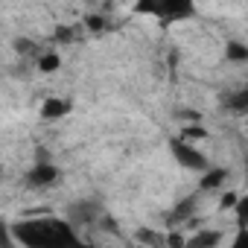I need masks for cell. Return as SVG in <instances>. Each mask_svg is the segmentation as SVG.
<instances>
[{"mask_svg": "<svg viewBox=\"0 0 248 248\" xmlns=\"http://www.w3.org/2000/svg\"><path fill=\"white\" fill-rule=\"evenodd\" d=\"M225 178H228V170H222V167H207L204 172H202V190H219L222 184H225Z\"/></svg>", "mask_w": 248, "mask_h": 248, "instance_id": "8", "label": "cell"}, {"mask_svg": "<svg viewBox=\"0 0 248 248\" xmlns=\"http://www.w3.org/2000/svg\"><path fill=\"white\" fill-rule=\"evenodd\" d=\"M67 114H70V102L62 99V96H47V99L41 102V117H44V120H62V117H67Z\"/></svg>", "mask_w": 248, "mask_h": 248, "instance_id": "7", "label": "cell"}, {"mask_svg": "<svg viewBox=\"0 0 248 248\" xmlns=\"http://www.w3.org/2000/svg\"><path fill=\"white\" fill-rule=\"evenodd\" d=\"M59 178H62V170L53 164V161H38V164H32L30 170H27V187H32V190H47V187H56L59 184Z\"/></svg>", "mask_w": 248, "mask_h": 248, "instance_id": "4", "label": "cell"}, {"mask_svg": "<svg viewBox=\"0 0 248 248\" xmlns=\"http://www.w3.org/2000/svg\"><path fill=\"white\" fill-rule=\"evenodd\" d=\"M222 108L233 117H248V88H236V91H228L222 96Z\"/></svg>", "mask_w": 248, "mask_h": 248, "instance_id": "6", "label": "cell"}, {"mask_svg": "<svg viewBox=\"0 0 248 248\" xmlns=\"http://www.w3.org/2000/svg\"><path fill=\"white\" fill-rule=\"evenodd\" d=\"M67 219L73 225H93L99 219V204L96 202H76L70 210H67Z\"/></svg>", "mask_w": 248, "mask_h": 248, "instance_id": "5", "label": "cell"}, {"mask_svg": "<svg viewBox=\"0 0 248 248\" xmlns=\"http://www.w3.org/2000/svg\"><path fill=\"white\" fill-rule=\"evenodd\" d=\"M233 248H248V225H236V233L231 239Z\"/></svg>", "mask_w": 248, "mask_h": 248, "instance_id": "13", "label": "cell"}, {"mask_svg": "<svg viewBox=\"0 0 248 248\" xmlns=\"http://www.w3.org/2000/svg\"><path fill=\"white\" fill-rule=\"evenodd\" d=\"M170 155H172V161L181 167V170H187V172H204L207 167H210V158L193 143V140H187L184 135H172L170 140Z\"/></svg>", "mask_w": 248, "mask_h": 248, "instance_id": "3", "label": "cell"}, {"mask_svg": "<svg viewBox=\"0 0 248 248\" xmlns=\"http://www.w3.org/2000/svg\"><path fill=\"white\" fill-rule=\"evenodd\" d=\"M236 202H239V193H225L222 202H219V210H233Z\"/></svg>", "mask_w": 248, "mask_h": 248, "instance_id": "14", "label": "cell"}, {"mask_svg": "<svg viewBox=\"0 0 248 248\" xmlns=\"http://www.w3.org/2000/svg\"><path fill=\"white\" fill-rule=\"evenodd\" d=\"M12 236H15V242H21L27 248H64V245L79 242L76 225L62 216L24 219V222L12 225Z\"/></svg>", "mask_w": 248, "mask_h": 248, "instance_id": "1", "label": "cell"}, {"mask_svg": "<svg viewBox=\"0 0 248 248\" xmlns=\"http://www.w3.org/2000/svg\"><path fill=\"white\" fill-rule=\"evenodd\" d=\"M245 175H248V152H245Z\"/></svg>", "mask_w": 248, "mask_h": 248, "instance_id": "16", "label": "cell"}, {"mask_svg": "<svg viewBox=\"0 0 248 248\" xmlns=\"http://www.w3.org/2000/svg\"><path fill=\"white\" fill-rule=\"evenodd\" d=\"M219 242V233H199V236H193V239H184V245H216Z\"/></svg>", "mask_w": 248, "mask_h": 248, "instance_id": "12", "label": "cell"}, {"mask_svg": "<svg viewBox=\"0 0 248 248\" xmlns=\"http://www.w3.org/2000/svg\"><path fill=\"white\" fill-rule=\"evenodd\" d=\"M233 216H236V225H248V190L239 196V202L233 207Z\"/></svg>", "mask_w": 248, "mask_h": 248, "instance_id": "11", "label": "cell"}, {"mask_svg": "<svg viewBox=\"0 0 248 248\" xmlns=\"http://www.w3.org/2000/svg\"><path fill=\"white\" fill-rule=\"evenodd\" d=\"M135 15L161 24H181L196 18V0H135Z\"/></svg>", "mask_w": 248, "mask_h": 248, "instance_id": "2", "label": "cell"}, {"mask_svg": "<svg viewBox=\"0 0 248 248\" xmlns=\"http://www.w3.org/2000/svg\"><path fill=\"white\" fill-rule=\"evenodd\" d=\"M59 67H62V59H59L56 53L38 56V70H41V73H53V70H59Z\"/></svg>", "mask_w": 248, "mask_h": 248, "instance_id": "10", "label": "cell"}, {"mask_svg": "<svg viewBox=\"0 0 248 248\" xmlns=\"http://www.w3.org/2000/svg\"><path fill=\"white\" fill-rule=\"evenodd\" d=\"M181 135H184L187 140H199V138H204V129H202V126H184Z\"/></svg>", "mask_w": 248, "mask_h": 248, "instance_id": "15", "label": "cell"}, {"mask_svg": "<svg viewBox=\"0 0 248 248\" xmlns=\"http://www.w3.org/2000/svg\"><path fill=\"white\" fill-rule=\"evenodd\" d=\"M225 62H233V64H248V44L231 38L225 44Z\"/></svg>", "mask_w": 248, "mask_h": 248, "instance_id": "9", "label": "cell"}]
</instances>
